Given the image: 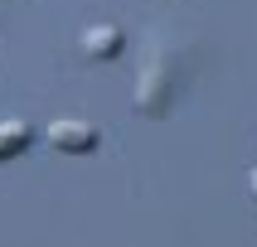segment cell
Returning a JSON list of instances; mask_svg holds the SVG:
<instances>
[{
    "mask_svg": "<svg viewBox=\"0 0 257 247\" xmlns=\"http://www.w3.org/2000/svg\"><path fill=\"white\" fill-rule=\"evenodd\" d=\"M170 97H175V58H170L165 44L151 39L141 78H136V112L141 116H165L170 112Z\"/></svg>",
    "mask_w": 257,
    "mask_h": 247,
    "instance_id": "1",
    "label": "cell"
},
{
    "mask_svg": "<svg viewBox=\"0 0 257 247\" xmlns=\"http://www.w3.org/2000/svg\"><path fill=\"white\" fill-rule=\"evenodd\" d=\"M252 199H257V170H252Z\"/></svg>",
    "mask_w": 257,
    "mask_h": 247,
    "instance_id": "5",
    "label": "cell"
},
{
    "mask_svg": "<svg viewBox=\"0 0 257 247\" xmlns=\"http://www.w3.org/2000/svg\"><path fill=\"white\" fill-rule=\"evenodd\" d=\"M44 141L54 145V150H63V155H92V150L102 145V131L92 126V121H73V116H63V121H49Z\"/></svg>",
    "mask_w": 257,
    "mask_h": 247,
    "instance_id": "2",
    "label": "cell"
},
{
    "mask_svg": "<svg viewBox=\"0 0 257 247\" xmlns=\"http://www.w3.org/2000/svg\"><path fill=\"white\" fill-rule=\"evenodd\" d=\"M121 44H126V39H121V29H116V25H92L83 34V54L92 58V63H102V58H116V54H121Z\"/></svg>",
    "mask_w": 257,
    "mask_h": 247,
    "instance_id": "3",
    "label": "cell"
},
{
    "mask_svg": "<svg viewBox=\"0 0 257 247\" xmlns=\"http://www.w3.org/2000/svg\"><path fill=\"white\" fill-rule=\"evenodd\" d=\"M34 126L29 121H0V160H15L20 150H29Z\"/></svg>",
    "mask_w": 257,
    "mask_h": 247,
    "instance_id": "4",
    "label": "cell"
}]
</instances>
